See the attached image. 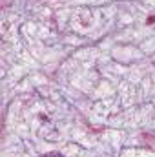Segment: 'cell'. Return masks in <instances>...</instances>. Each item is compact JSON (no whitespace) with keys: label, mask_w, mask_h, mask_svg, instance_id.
Returning a JSON list of instances; mask_svg holds the SVG:
<instances>
[{"label":"cell","mask_w":155,"mask_h":157,"mask_svg":"<svg viewBox=\"0 0 155 157\" xmlns=\"http://www.w3.org/2000/svg\"><path fill=\"white\" fill-rule=\"evenodd\" d=\"M46 157H64V155H60V154H57V152H51V154H47Z\"/></svg>","instance_id":"cell-1"}]
</instances>
